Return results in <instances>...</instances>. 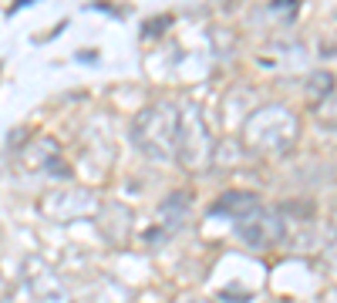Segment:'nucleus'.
I'll use <instances>...</instances> for the list:
<instances>
[{
    "label": "nucleus",
    "mask_w": 337,
    "mask_h": 303,
    "mask_svg": "<svg viewBox=\"0 0 337 303\" xmlns=\"http://www.w3.org/2000/svg\"><path fill=\"white\" fill-rule=\"evenodd\" d=\"M213 216H249L257 213V195L253 192H223L213 202Z\"/></svg>",
    "instance_id": "1"
}]
</instances>
